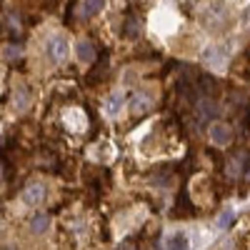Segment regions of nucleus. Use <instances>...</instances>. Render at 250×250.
Wrapping results in <instances>:
<instances>
[{"mask_svg": "<svg viewBox=\"0 0 250 250\" xmlns=\"http://www.w3.org/2000/svg\"><path fill=\"white\" fill-rule=\"evenodd\" d=\"M28 103H30V93H28V88L20 85V88L15 90V95H13V105H15L18 110H25Z\"/></svg>", "mask_w": 250, "mask_h": 250, "instance_id": "f8f14e48", "label": "nucleus"}, {"mask_svg": "<svg viewBox=\"0 0 250 250\" xmlns=\"http://www.w3.org/2000/svg\"><path fill=\"white\" fill-rule=\"evenodd\" d=\"M195 108H198V115H200V120H210V118H215L218 115V103L215 100H210V98H200L198 103H195Z\"/></svg>", "mask_w": 250, "mask_h": 250, "instance_id": "20e7f679", "label": "nucleus"}, {"mask_svg": "<svg viewBox=\"0 0 250 250\" xmlns=\"http://www.w3.org/2000/svg\"><path fill=\"white\" fill-rule=\"evenodd\" d=\"M125 33L133 35V38L138 35V20H135V18H133V20H128V30H125Z\"/></svg>", "mask_w": 250, "mask_h": 250, "instance_id": "f3484780", "label": "nucleus"}, {"mask_svg": "<svg viewBox=\"0 0 250 250\" xmlns=\"http://www.w3.org/2000/svg\"><path fill=\"white\" fill-rule=\"evenodd\" d=\"M65 123L70 125H75V130H85V125H88V120H85V115H83V110H78V108H70L68 113H65Z\"/></svg>", "mask_w": 250, "mask_h": 250, "instance_id": "6e6552de", "label": "nucleus"}, {"mask_svg": "<svg viewBox=\"0 0 250 250\" xmlns=\"http://www.w3.org/2000/svg\"><path fill=\"white\" fill-rule=\"evenodd\" d=\"M75 53H78V58H80L83 62H93V60H95V45L90 43V40H80L78 48H75Z\"/></svg>", "mask_w": 250, "mask_h": 250, "instance_id": "423d86ee", "label": "nucleus"}, {"mask_svg": "<svg viewBox=\"0 0 250 250\" xmlns=\"http://www.w3.org/2000/svg\"><path fill=\"white\" fill-rule=\"evenodd\" d=\"M18 55H20V48H18V45H8V48L3 50V58H5V60H15Z\"/></svg>", "mask_w": 250, "mask_h": 250, "instance_id": "dca6fc26", "label": "nucleus"}, {"mask_svg": "<svg viewBox=\"0 0 250 250\" xmlns=\"http://www.w3.org/2000/svg\"><path fill=\"white\" fill-rule=\"evenodd\" d=\"M233 218H235V215H233V210H225V213L220 215V220H218V228H228V225L233 223Z\"/></svg>", "mask_w": 250, "mask_h": 250, "instance_id": "2eb2a0df", "label": "nucleus"}, {"mask_svg": "<svg viewBox=\"0 0 250 250\" xmlns=\"http://www.w3.org/2000/svg\"><path fill=\"white\" fill-rule=\"evenodd\" d=\"M123 108V93H110L108 100H105V113L108 115H118Z\"/></svg>", "mask_w": 250, "mask_h": 250, "instance_id": "9d476101", "label": "nucleus"}, {"mask_svg": "<svg viewBox=\"0 0 250 250\" xmlns=\"http://www.w3.org/2000/svg\"><path fill=\"white\" fill-rule=\"evenodd\" d=\"M68 50H70V45H68V40L62 38V35L50 38V43H48V55H50L53 62H62V60L68 58Z\"/></svg>", "mask_w": 250, "mask_h": 250, "instance_id": "f257e3e1", "label": "nucleus"}, {"mask_svg": "<svg viewBox=\"0 0 250 250\" xmlns=\"http://www.w3.org/2000/svg\"><path fill=\"white\" fill-rule=\"evenodd\" d=\"M185 248H188V238L183 233H178L168 240V250H185Z\"/></svg>", "mask_w": 250, "mask_h": 250, "instance_id": "ddd939ff", "label": "nucleus"}, {"mask_svg": "<svg viewBox=\"0 0 250 250\" xmlns=\"http://www.w3.org/2000/svg\"><path fill=\"white\" fill-rule=\"evenodd\" d=\"M28 228H30V233H33V235H43L48 228H50V218H48V215H35V218L30 220Z\"/></svg>", "mask_w": 250, "mask_h": 250, "instance_id": "1a4fd4ad", "label": "nucleus"}, {"mask_svg": "<svg viewBox=\"0 0 250 250\" xmlns=\"http://www.w3.org/2000/svg\"><path fill=\"white\" fill-rule=\"evenodd\" d=\"M208 133H210V140L215 145H228L230 143V125H225V123H213Z\"/></svg>", "mask_w": 250, "mask_h": 250, "instance_id": "7ed1b4c3", "label": "nucleus"}, {"mask_svg": "<svg viewBox=\"0 0 250 250\" xmlns=\"http://www.w3.org/2000/svg\"><path fill=\"white\" fill-rule=\"evenodd\" d=\"M130 108H133V113L150 110V108H153V98L145 95V93H138V95H133V100H130Z\"/></svg>", "mask_w": 250, "mask_h": 250, "instance_id": "39448f33", "label": "nucleus"}, {"mask_svg": "<svg viewBox=\"0 0 250 250\" xmlns=\"http://www.w3.org/2000/svg\"><path fill=\"white\" fill-rule=\"evenodd\" d=\"M243 20H245V28H250V8L245 10V18H243Z\"/></svg>", "mask_w": 250, "mask_h": 250, "instance_id": "a211bd4d", "label": "nucleus"}, {"mask_svg": "<svg viewBox=\"0 0 250 250\" xmlns=\"http://www.w3.org/2000/svg\"><path fill=\"white\" fill-rule=\"evenodd\" d=\"M240 165H243V155H240V158H235V160L230 163V168H228V173H230L233 178H235V175H240V170H243Z\"/></svg>", "mask_w": 250, "mask_h": 250, "instance_id": "4468645a", "label": "nucleus"}, {"mask_svg": "<svg viewBox=\"0 0 250 250\" xmlns=\"http://www.w3.org/2000/svg\"><path fill=\"white\" fill-rule=\"evenodd\" d=\"M225 58H228V50H225L223 45H218V48H210V50H205V60H208V62H215V65H223V62H225Z\"/></svg>", "mask_w": 250, "mask_h": 250, "instance_id": "9b49d317", "label": "nucleus"}, {"mask_svg": "<svg viewBox=\"0 0 250 250\" xmlns=\"http://www.w3.org/2000/svg\"><path fill=\"white\" fill-rule=\"evenodd\" d=\"M45 198V185L43 183H28L25 190H23V200L28 205H40Z\"/></svg>", "mask_w": 250, "mask_h": 250, "instance_id": "f03ea898", "label": "nucleus"}, {"mask_svg": "<svg viewBox=\"0 0 250 250\" xmlns=\"http://www.w3.org/2000/svg\"><path fill=\"white\" fill-rule=\"evenodd\" d=\"M103 5H105V0H83V5H80V15L83 18H93L103 10Z\"/></svg>", "mask_w": 250, "mask_h": 250, "instance_id": "0eeeda50", "label": "nucleus"}]
</instances>
